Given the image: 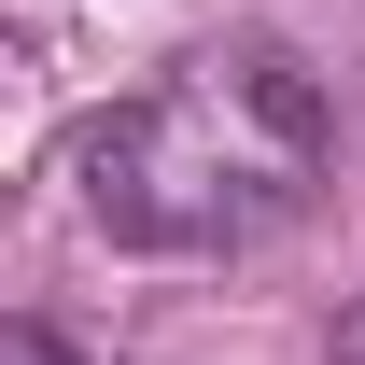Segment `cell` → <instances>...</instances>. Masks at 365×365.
I'll return each instance as SVG.
<instances>
[{
  "instance_id": "cell-1",
  "label": "cell",
  "mask_w": 365,
  "mask_h": 365,
  "mask_svg": "<svg viewBox=\"0 0 365 365\" xmlns=\"http://www.w3.org/2000/svg\"><path fill=\"white\" fill-rule=\"evenodd\" d=\"M323 169H337V98L295 43H253V29L182 43L56 155L71 211L127 253H253L323 197Z\"/></svg>"
},
{
  "instance_id": "cell-2",
  "label": "cell",
  "mask_w": 365,
  "mask_h": 365,
  "mask_svg": "<svg viewBox=\"0 0 365 365\" xmlns=\"http://www.w3.org/2000/svg\"><path fill=\"white\" fill-rule=\"evenodd\" d=\"M0 365H71V351H56V323H0Z\"/></svg>"
},
{
  "instance_id": "cell-3",
  "label": "cell",
  "mask_w": 365,
  "mask_h": 365,
  "mask_svg": "<svg viewBox=\"0 0 365 365\" xmlns=\"http://www.w3.org/2000/svg\"><path fill=\"white\" fill-rule=\"evenodd\" d=\"M337 365H365V309H351V337H337Z\"/></svg>"
}]
</instances>
